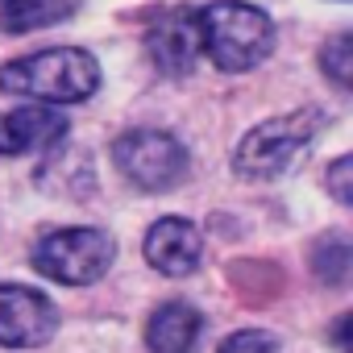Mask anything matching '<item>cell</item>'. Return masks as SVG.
Here are the masks:
<instances>
[{
	"instance_id": "cell-9",
	"label": "cell",
	"mask_w": 353,
	"mask_h": 353,
	"mask_svg": "<svg viewBox=\"0 0 353 353\" xmlns=\"http://www.w3.org/2000/svg\"><path fill=\"white\" fill-rule=\"evenodd\" d=\"M67 137V117L54 108H17V112H0V154H42L54 150Z\"/></svg>"
},
{
	"instance_id": "cell-8",
	"label": "cell",
	"mask_w": 353,
	"mask_h": 353,
	"mask_svg": "<svg viewBox=\"0 0 353 353\" xmlns=\"http://www.w3.org/2000/svg\"><path fill=\"white\" fill-rule=\"evenodd\" d=\"M204 258V237L192 221L183 216H162L154 221V229L145 233V262L166 274V279H183L200 266Z\"/></svg>"
},
{
	"instance_id": "cell-6",
	"label": "cell",
	"mask_w": 353,
	"mask_h": 353,
	"mask_svg": "<svg viewBox=\"0 0 353 353\" xmlns=\"http://www.w3.org/2000/svg\"><path fill=\"white\" fill-rule=\"evenodd\" d=\"M59 312L54 303L17 283H0V349H38L54 336Z\"/></svg>"
},
{
	"instance_id": "cell-10",
	"label": "cell",
	"mask_w": 353,
	"mask_h": 353,
	"mask_svg": "<svg viewBox=\"0 0 353 353\" xmlns=\"http://www.w3.org/2000/svg\"><path fill=\"white\" fill-rule=\"evenodd\" d=\"M200 332H204V316L192 303H183V299H170V303H162L150 316V324H145V349L150 353H192L196 341H200Z\"/></svg>"
},
{
	"instance_id": "cell-4",
	"label": "cell",
	"mask_w": 353,
	"mask_h": 353,
	"mask_svg": "<svg viewBox=\"0 0 353 353\" xmlns=\"http://www.w3.org/2000/svg\"><path fill=\"white\" fill-rule=\"evenodd\" d=\"M112 258H117V245L100 229H59L34 245V270L67 287H88L104 279Z\"/></svg>"
},
{
	"instance_id": "cell-7",
	"label": "cell",
	"mask_w": 353,
	"mask_h": 353,
	"mask_svg": "<svg viewBox=\"0 0 353 353\" xmlns=\"http://www.w3.org/2000/svg\"><path fill=\"white\" fill-rule=\"evenodd\" d=\"M145 50L162 75H188L200 59V9H162L145 26Z\"/></svg>"
},
{
	"instance_id": "cell-1",
	"label": "cell",
	"mask_w": 353,
	"mask_h": 353,
	"mask_svg": "<svg viewBox=\"0 0 353 353\" xmlns=\"http://www.w3.org/2000/svg\"><path fill=\"white\" fill-rule=\"evenodd\" d=\"M100 88V63L96 54L79 46H54L26 59H13L0 67V92L5 96H30L42 104H79Z\"/></svg>"
},
{
	"instance_id": "cell-14",
	"label": "cell",
	"mask_w": 353,
	"mask_h": 353,
	"mask_svg": "<svg viewBox=\"0 0 353 353\" xmlns=\"http://www.w3.org/2000/svg\"><path fill=\"white\" fill-rule=\"evenodd\" d=\"M216 353H279V341L262 328H241V332L225 336Z\"/></svg>"
},
{
	"instance_id": "cell-13",
	"label": "cell",
	"mask_w": 353,
	"mask_h": 353,
	"mask_svg": "<svg viewBox=\"0 0 353 353\" xmlns=\"http://www.w3.org/2000/svg\"><path fill=\"white\" fill-rule=\"evenodd\" d=\"M316 270L328 279V283H345V274H349V237H341V233H332V237H324L320 245H316Z\"/></svg>"
},
{
	"instance_id": "cell-3",
	"label": "cell",
	"mask_w": 353,
	"mask_h": 353,
	"mask_svg": "<svg viewBox=\"0 0 353 353\" xmlns=\"http://www.w3.org/2000/svg\"><path fill=\"white\" fill-rule=\"evenodd\" d=\"M324 125V112L320 108H299V112H287V117H270L262 125H254L237 154H233V170L250 183H270V179H283L287 170L299 166L307 141L320 133Z\"/></svg>"
},
{
	"instance_id": "cell-11",
	"label": "cell",
	"mask_w": 353,
	"mask_h": 353,
	"mask_svg": "<svg viewBox=\"0 0 353 353\" xmlns=\"http://www.w3.org/2000/svg\"><path fill=\"white\" fill-rule=\"evenodd\" d=\"M75 9H79V0H0V30L34 34V30L67 21Z\"/></svg>"
},
{
	"instance_id": "cell-2",
	"label": "cell",
	"mask_w": 353,
	"mask_h": 353,
	"mask_svg": "<svg viewBox=\"0 0 353 353\" xmlns=\"http://www.w3.org/2000/svg\"><path fill=\"white\" fill-rule=\"evenodd\" d=\"M274 46V26L245 0H216L200 9V50L229 75L254 71Z\"/></svg>"
},
{
	"instance_id": "cell-12",
	"label": "cell",
	"mask_w": 353,
	"mask_h": 353,
	"mask_svg": "<svg viewBox=\"0 0 353 353\" xmlns=\"http://www.w3.org/2000/svg\"><path fill=\"white\" fill-rule=\"evenodd\" d=\"M320 71H324L336 88H349V83H353V34H336V38L320 50Z\"/></svg>"
},
{
	"instance_id": "cell-5",
	"label": "cell",
	"mask_w": 353,
	"mask_h": 353,
	"mask_svg": "<svg viewBox=\"0 0 353 353\" xmlns=\"http://www.w3.org/2000/svg\"><path fill=\"white\" fill-rule=\"evenodd\" d=\"M112 154L121 174L141 192H170L174 183H183V174L192 166L183 141L162 129H129Z\"/></svg>"
},
{
	"instance_id": "cell-15",
	"label": "cell",
	"mask_w": 353,
	"mask_h": 353,
	"mask_svg": "<svg viewBox=\"0 0 353 353\" xmlns=\"http://www.w3.org/2000/svg\"><path fill=\"white\" fill-rule=\"evenodd\" d=\"M349 170H353V158L341 154L332 166H328V192L336 204H353V188H349Z\"/></svg>"
}]
</instances>
